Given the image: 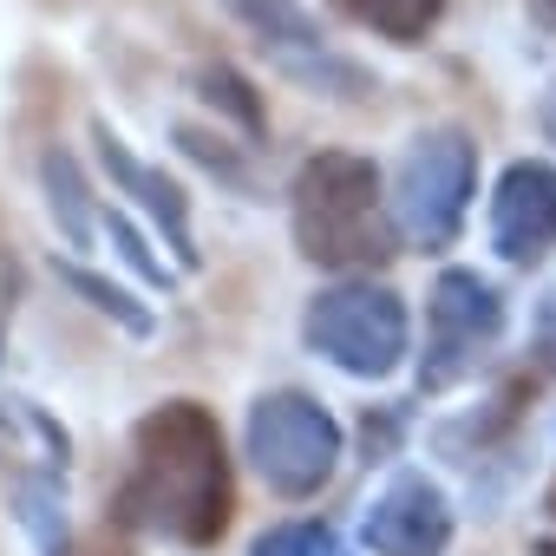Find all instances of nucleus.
<instances>
[{
    "mask_svg": "<svg viewBox=\"0 0 556 556\" xmlns=\"http://www.w3.org/2000/svg\"><path fill=\"white\" fill-rule=\"evenodd\" d=\"M118 510L170 543L210 549L229 517H236V491H229V458H223V432L197 400H164L157 413L138 419L131 432V478Z\"/></svg>",
    "mask_w": 556,
    "mask_h": 556,
    "instance_id": "f257e3e1",
    "label": "nucleus"
},
{
    "mask_svg": "<svg viewBox=\"0 0 556 556\" xmlns=\"http://www.w3.org/2000/svg\"><path fill=\"white\" fill-rule=\"evenodd\" d=\"M295 242L321 268H367L393 255V223L380 197V170L354 151H315L295 170Z\"/></svg>",
    "mask_w": 556,
    "mask_h": 556,
    "instance_id": "f03ea898",
    "label": "nucleus"
},
{
    "mask_svg": "<svg viewBox=\"0 0 556 556\" xmlns=\"http://www.w3.org/2000/svg\"><path fill=\"white\" fill-rule=\"evenodd\" d=\"M478 184V151L465 131H426L406 144L400 177H393V229L406 249H445L471 210Z\"/></svg>",
    "mask_w": 556,
    "mask_h": 556,
    "instance_id": "7ed1b4c3",
    "label": "nucleus"
},
{
    "mask_svg": "<svg viewBox=\"0 0 556 556\" xmlns=\"http://www.w3.org/2000/svg\"><path fill=\"white\" fill-rule=\"evenodd\" d=\"M302 334L321 361H334L341 374L354 380H380L400 367L406 354V308L393 289H374V282H334L308 302L302 315Z\"/></svg>",
    "mask_w": 556,
    "mask_h": 556,
    "instance_id": "20e7f679",
    "label": "nucleus"
},
{
    "mask_svg": "<svg viewBox=\"0 0 556 556\" xmlns=\"http://www.w3.org/2000/svg\"><path fill=\"white\" fill-rule=\"evenodd\" d=\"M249 458L268 491L315 497L341 465V426L308 393H262L249 406Z\"/></svg>",
    "mask_w": 556,
    "mask_h": 556,
    "instance_id": "39448f33",
    "label": "nucleus"
},
{
    "mask_svg": "<svg viewBox=\"0 0 556 556\" xmlns=\"http://www.w3.org/2000/svg\"><path fill=\"white\" fill-rule=\"evenodd\" d=\"M229 14L255 34V47L268 53V66L282 79H295L308 92H328V99L374 92V79L321 40V27H315V14L302 8V0H229Z\"/></svg>",
    "mask_w": 556,
    "mask_h": 556,
    "instance_id": "423d86ee",
    "label": "nucleus"
},
{
    "mask_svg": "<svg viewBox=\"0 0 556 556\" xmlns=\"http://www.w3.org/2000/svg\"><path fill=\"white\" fill-rule=\"evenodd\" d=\"M504 334V302L491 282H478L471 268H445L432 282V308H426V367H419V387L426 393H445L452 380H465L484 348Z\"/></svg>",
    "mask_w": 556,
    "mask_h": 556,
    "instance_id": "0eeeda50",
    "label": "nucleus"
},
{
    "mask_svg": "<svg viewBox=\"0 0 556 556\" xmlns=\"http://www.w3.org/2000/svg\"><path fill=\"white\" fill-rule=\"evenodd\" d=\"M361 536L374 556H445L452 543V504L426 471H400L374 510L361 517Z\"/></svg>",
    "mask_w": 556,
    "mask_h": 556,
    "instance_id": "6e6552de",
    "label": "nucleus"
},
{
    "mask_svg": "<svg viewBox=\"0 0 556 556\" xmlns=\"http://www.w3.org/2000/svg\"><path fill=\"white\" fill-rule=\"evenodd\" d=\"M491 242L504 262H543L556 249V164H510L491 197Z\"/></svg>",
    "mask_w": 556,
    "mask_h": 556,
    "instance_id": "1a4fd4ad",
    "label": "nucleus"
},
{
    "mask_svg": "<svg viewBox=\"0 0 556 556\" xmlns=\"http://www.w3.org/2000/svg\"><path fill=\"white\" fill-rule=\"evenodd\" d=\"M99 157H105V170L164 223V236H170V249H177V262H197V242H190V203H184V190L164 177V170H151L144 157H131L125 151V138H112V125H99Z\"/></svg>",
    "mask_w": 556,
    "mask_h": 556,
    "instance_id": "9d476101",
    "label": "nucleus"
},
{
    "mask_svg": "<svg viewBox=\"0 0 556 556\" xmlns=\"http://www.w3.org/2000/svg\"><path fill=\"white\" fill-rule=\"evenodd\" d=\"M40 177H47V203H53V223L66 229V242H73V249H92V236H99L105 216H92V197H86L79 164H73L66 151H47Z\"/></svg>",
    "mask_w": 556,
    "mask_h": 556,
    "instance_id": "9b49d317",
    "label": "nucleus"
},
{
    "mask_svg": "<svg viewBox=\"0 0 556 556\" xmlns=\"http://www.w3.org/2000/svg\"><path fill=\"white\" fill-rule=\"evenodd\" d=\"M334 8H341L348 21L374 27L380 40H400V47H413V40H426V34L439 27L445 0H334Z\"/></svg>",
    "mask_w": 556,
    "mask_h": 556,
    "instance_id": "f8f14e48",
    "label": "nucleus"
},
{
    "mask_svg": "<svg viewBox=\"0 0 556 556\" xmlns=\"http://www.w3.org/2000/svg\"><path fill=\"white\" fill-rule=\"evenodd\" d=\"M60 275H66V282H73V289H79V295H86V302H92L99 315H112V321H118L125 334H151V315H144V308H138V302H131L125 289H112L105 275H92V268H79V262H66Z\"/></svg>",
    "mask_w": 556,
    "mask_h": 556,
    "instance_id": "ddd939ff",
    "label": "nucleus"
},
{
    "mask_svg": "<svg viewBox=\"0 0 556 556\" xmlns=\"http://www.w3.org/2000/svg\"><path fill=\"white\" fill-rule=\"evenodd\" d=\"M203 99H210V105H223L249 138H262V105H255V92H249V79H242V73L210 66V73H203Z\"/></svg>",
    "mask_w": 556,
    "mask_h": 556,
    "instance_id": "4468645a",
    "label": "nucleus"
},
{
    "mask_svg": "<svg viewBox=\"0 0 556 556\" xmlns=\"http://www.w3.org/2000/svg\"><path fill=\"white\" fill-rule=\"evenodd\" d=\"M328 523H282L255 543V556H328Z\"/></svg>",
    "mask_w": 556,
    "mask_h": 556,
    "instance_id": "2eb2a0df",
    "label": "nucleus"
},
{
    "mask_svg": "<svg viewBox=\"0 0 556 556\" xmlns=\"http://www.w3.org/2000/svg\"><path fill=\"white\" fill-rule=\"evenodd\" d=\"M105 229H112V242H118V255H125V262H131V268L144 275V282H151V289H170V275H164V262H157V255L144 249V236H138V229H131V223H125L118 210L105 216Z\"/></svg>",
    "mask_w": 556,
    "mask_h": 556,
    "instance_id": "dca6fc26",
    "label": "nucleus"
},
{
    "mask_svg": "<svg viewBox=\"0 0 556 556\" xmlns=\"http://www.w3.org/2000/svg\"><path fill=\"white\" fill-rule=\"evenodd\" d=\"M27 530L40 536V549H47V556H60L66 523H53V484H27Z\"/></svg>",
    "mask_w": 556,
    "mask_h": 556,
    "instance_id": "f3484780",
    "label": "nucleus"
},
{
    "mask_svg": "<svg viewBox=\"0 0 556 556\" xmlns=\"http://www.w3.org/2000/svg\"><path fill=\"white\" fill-rule=\"evenodd\" d=\"M536 361L556 374V289L543 295V308H536Z\"/></svg>",
    "mask_w": 556,
    "mask_h": 556,
    "instance_id": "a211bd4d",
    "label": "nucleus"
},
{
    "mask_svg": "<svg viewBox=\"0 0 556 556\" xmlns=\"http://www.w3.org/2000/svg\"><path fill=\"white\" fill-rule=\"evenodd\" d=\"M530 14H536V21H543L549 34H556V0H530Z\"/></svg>",
    "mask_w": 556,
    "mask_h": 556,
    "instance_id": "6ab92c4d",
    "label": "nucleus"
},
{
    "mask_svg": "<svg viewBox=\"0 0 556 556\" xmlns=\"http://www.w3.org/2000/svg\"><path fill=\"white\" fill-rule=\"evenodd\" d=\"M543 131H549V138H556V86H549V92H543Z\"/></svg>",
    "mask_w": 556,
    "mask_h": 556,
    "instance_id": "aec40b11",
    "label": "nucleus"
},
{
    "mask_svg": "<svg viewBox=\"0 0 556 556\" xmlns=\"http://www.w3.org/2000/svg\"><path fill=\"white\" fill-rule=\"evenodd\" d=\"M549 517H556V484H549Z\"/></svg>",
    "mask_w": 556,
    "mask_h": 556,
    "instance_id": "412c9836",
    "label": "nucleus"
}]
</instances>
